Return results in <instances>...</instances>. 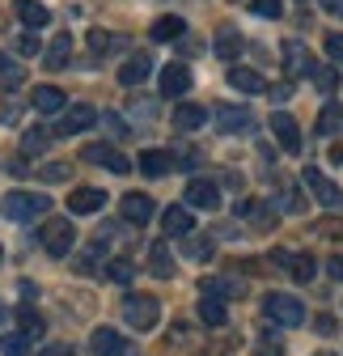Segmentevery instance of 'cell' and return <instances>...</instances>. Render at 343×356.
Masks as SVG:
<instances>
[{"instance_id": "cell-27", "label": "cell", "mask_w": 343, "mask_h": 356, "mask_svg": "<svg viewBox=\"0 0 343 356\" xmlns=\"http://www.w3.org/2000/svg\"><path fill=\"white\" fill-rule=\"evenodd\" d=\"M267 208H271V204H263V200H246L237 212L250 220V225H259V229H271V225H276V212H267Z\"/></svg>"}, {"instance_id": "cell-44", "label": "cell", "mask_w": 343, "mask_h": 356, "mask_svg": "<svg viewBox=\"0 0 343 356\" xmlns=\"http://www.w3.org/2000/svg\"><path fill=\"white\" fill-rule=\"evenodd\" d=\"M326 56L335 64H343V34H326Z\"/></svg>"}, {"instance_id": "cell-23", "label": "cell", "mask_w": 343, "mask_h": 356, "mask_svg": "<svg viewBox=\"0 0 343 356\" xmlns=\"http://www.w3.org/2000/svg\"><path fill=\"white\" fill-rule=\"evenodd\" d=\"M136 165H140L149 178H165L169 170H174V157H169V153H161V149H144Z\"/></svg>"}, {"instance_id": "cell-1", "label": "cell", "mask_w": 343, "mask_h": 356, "mask_svg": "<svg viewBox=\"0 0 343 356\" xmlns=\"http://www.w3.org/2000/svg\"><path fill=\"white\" fill-rule=\"evenodd\" d=\"M263 314L276 327H301L306 323V305L296 301L292 293H263Z\"/></svg>"}, {"instance_id": "cell-31", "label": "cell", "mask_w": 343, "mask_h": 356, "mask_svg": "<svg viewBox=\"0 0 343 356\" xmlns=\"http://www.w3.org/2000/svg\"><path fill=\"white\" fill-rule=\"evenodd\" d=\"M47 145H51V131H47V127H30L26 136H22V153H26V157L47 153Z\"/></svg>"}, {"instance_id": "cell-7", "label": "cell", "mask_w": 343, "mask_h": 356, "mask_svg": "<svg viewBox=\"0 0 343 356\" xmlns=\"http://www.w3.org/2000/svg\"><path fill=\"white\" fill-rule=\"evenodd\" d=\"M183 204H187V208H203V212H212V208L221 204V191H217V183H208V178H191L187 191H183Z\"/></svg>"}, {"instance_id": "cell-2", "label": "cell", "mask_w": 343, "mask_h": 356, "mask_svg": "<svg viewBox=\"0 0 343 356\" xmlns=\"http://www.w3.org/2000/svg\"><path fill=\"white\" fill-rule=\"evenodd\" d=\"M123 318H127V327H136V331H153L157 318H161V305L149 293H127L123 297Z\"/></svg>"}, {"instance_id": "cell-3", "label": "cell", "mask_w": 343, "mask_h": 356, "mask_svg": "<svg viewBox=\"0 0 343 356\" xmlns=\"http://www.w3.org/2000/svg\"><path fill=\"white\" fill-rule=\"evenodd\" d=\"M38 242H42V250H47V254L64 259V254L72 250V242H76L72 220H68V216H51V220H42V234H38Z\"/></svg>"}, {"instance_id": "cell-13", "label": "cell", "mask_w": 343, "mask_h": 356, "mask_svg": "<svg viewBox=\"0 0 343 356\" xmlns=\"http://www.w3.org/2000/svg\"><path fill=\"white\" fill-rule=\"evenodd\" d=\"M271 131H276V140H280V149H284V153H301V127H296L284 111H276V115H271Z\"/></svg>"}, {"instance_id": "cell-46", "label": "cell", "mask_w": 343, "mask_h": 356, "mask_svg": "<svg viewBox=\"0 0 343 356\" xmlns=\"http://www.w3.org/2000/svg\"><path fill=\"white\" fill-rule=\"evenodd\" d=\"M318 5H322V13H331V17L343 22V0H318Z\"/></svg>"}, {"instance_id": "cell-25", "label": "cell", "mask_w": 343, "mask_h": 356, "mask_svg": "<svg viewBox=\"0 0 343 356\" xmlns=\"http://www.w3.org/2000/svg\"><path fill=\"white\" fill-rule=\"evenodd\" d=\"M68 60H72V34H56L51 47H47V56H42V64H47L51 72H60Z\"/></svg>"}, {"instance_id": "cell-4", "label": "cell", "mask_w": 343, "mask_h": 356, "mask_svg": "<svg viewBox=\"0 0 343 356\" xmlns=\"http://www.w3.org/2000/svg\"><path fill=\"white\" fill-rule=\"evenodd\" d=\"M47 208H51V200L47 195H34V191H9L5 195V212H9V220H17V225L42 216Z\"/></svg>"}, {"instance_id": "cell-47", "label": "cell", "mask_w": 343, "mask_h": 356, "mask_svg": "<svg viewBox=\"0 0 343 356\" xmlns=\"http://www.w3.org/2000/svg\"><path fill=\"white\" fill-rule=\"evenodd\" d=\"M106 127L115 131V136H127V123H123V115H106Z\"/></svg>"}, {"instance_id": "cell-50", "label": "cell", "mask_w": 343, "mask_h": 356, "mask_svg": "<svg viewBox=\"0 0 343 356\" xmlns=\"http://www.w3.org/2000/svg\"><path fill=\"white\" fill-rule=\"evenodd\" d=\"M38 356H72V348L68 343H51V348H42Z\"/></svg>"}, {"instance_id": "cell-55", "label": "cell", "mask_w": 343, "mask_h": 356, "mask_svg": "<svg viewBox=\"0 0 343 356\" xmlns=\"http://www.w3.org/2000/svg\"><path fill=\"white\" fill-rule=\"evenodd\" d=\"M0 259H5V250H0Z\"/></svg>"}, {"instance_id": "cell-6", "label": "cell", "mask_w": 343, "mask_h": 356, "mask_svg": "<svg viewBox=\"0 0 343 356\" xmlns=\"http://www.w3.org/2000/svg\"><path fill=\"white\" fill-rule=\"evenodd\" d=\"M98 123V111L94 106H64V115H60V123H56V136H76V131H85V127H94Z\"/></svg>"}, {"instance_id": "cell-18", "label": "cell", "mask_w": 343, "mask_h": 356, "mask_svg": "<svg viewBox=\"0 0 343 356\" xmlns=\"http://www.w3.org/2000/svg\"><path fill=\"white\" fill-rule=\"evenodd\" d=\"M229 85L242 89V94H263V89H267L263 72H254V68H246V64H233V68H229Z\"/></svg>"}, {"instance_id": "cell-24", "label": "cell", "mask_w": 343, "mask_h": 356, "mask_svg": "<svg viewBox=\"0 0 343 356\" xmlns=\"http://www.w3.org/2000/svg\"><path fill=\"white\" fill-rule=\"evenodd\" d=\"M187 34V22L183 17H174V13H169V17H157L153 22V30H149V38L153 42H174V38H183Z\"/></svg>"}, {"instance_id": "cell-43", "label": "cell", "mask_w": 343, "mask_h": 356, "mask_svg": "<svg viewBox=\"0 0 343 356\" xmlns=\"http://www.w3.org/2000/svg\"><path fill=\"white\" fill-rule=\"evenodd\" d=\"M38 178H42V183H64V178H68V165H64V161H51V165L38 170Z\"/></svg>"}, {"instance_id": "cell-15", "label": "cell", "mask_w": 343, "mask_h": 356, "mask_svg": "<svg viewBox=\"0 0 343 356\" xmlns=\"http://www.w3.org/2000/svg\"><path fill=\"white\" fill-rule=\"evenodd\" d=\"M90 352H94V356H123V352H127V339H123L119 331H110V327H98V331L90 335Z\"/></svg>"}, {"instance_id": "cell-41", "label": "cell", "mask_w": 343, "mask_h": 356, "mask_svg": "<svg viewBox=\"0 0 343 356\" xmlns=\"http://www.w3.org/2000/svg\"><path fill=\"white\" fill-rule=\"evenodd\" d=\"M0 76H5V85L13 89V85H22V76H26V72H22V68H17V64L5 56V51H0Z\"/></svg>"}, {"instance_id": "cell-51", "label": "cell", "mask_w": 343, "mask_h": 356, "mask_svg": "<svg viewBox=\"0 0 343 356\" xmlns=\"http://www.w3.org/2000/svg\"><path fill=\"white\" fill-rule=\"evenodd\" d=\"M314 327H318V335H335V318H326V314H322Z\"/></svg>"}, {"instance_id": "cell-8", "label": "cell", "mask_w": 343, "mask_h": 356, "mask_svg": "<svg viewBox=\"0 0 343 356\" xmlns=\"http://www.w3.org/2000/svg\"><path fill=\"white\" fill-rule=\"evenodd\" d=\"M276 263L284 267V272H288L296 284H310V280L318 276V263H314V254H288V250H276Z\"/></svg>"}, {"instance_id": "cell-52", "label": "cell", "mask_w": 343, "mask_h": 356, "mask_svg": "<svg viewBox=\"0 0 343 356\" xmlns=\"http://www.w3.org/2000/svg\"><path fill=\"white\" fill-rule=\"evenodd\" d=\"M13 119H17V106H13V102H9V106H5V111H0V123H13Z\"/></svg>"}, {"instance_id": "cell-39", "label": "cell", "mask_w": 343, "mask_h": 356, "mask_svg": "<svg viewBox=\"0 0 343 356\" xmlns=\"http://www.w3.org/2000/svg\"><path fill=\"white\" fill-rule=\"evenodd\" d=\"M17 323H22L26 339H42V318L34 314V309H17Z\"/></svg>"}, {"instance_id": "cell-32", "label": "cell", "mask_w": 343, "mask_h": 356, "mask_svg": "<svg viewBox=\"0 0 343 356\" xmlns=\"http://www.w3.org/2000/svg\"><path fill=\"white\" fill-rule=\"evenodd\" d=\"M339 131H343V106H326L322 115H318V136H339Z\"/></svg>"}, {"instance_id": "cell-54", "label": "cell", "mask_w": 343, "mask_h": 356, "mask_svg": "<svg viewBox=\"0 0 343 356\" xmlns=\"http://www.w3.org/2000/svg\"><path fill=\"white\" fill-rule=\"evenodd\" d=\"M318 356H331V352H318Z\"/></svg>"}, {"instance_id": "cell-12", "label": "cell", "mask_w": 343, "mask_h": 356, "mask_svg": "<svg viewBox=\"0 0 343 356\" xmlns=\"http://www.w3.org/2000/svg\"><path fill=\"white\" fill-rule=\"evenodd\" d=\"M68 208H72L76 216H94V212L106 208V191H98V187H76V191L68 195Z\"/></svg>"}, {"instance_id": "cell-38", "label": "cell", "mask_w": 343, "mask_h": 356, "mask_svg": "<svg viewBox=\"0 0 343 356\" xmlns=\"http://www.w3.org/2000/svg\"><path fill=\"white\" fill-rule=\"evenodd\" d=\"M132 276H136V267L127 263V259H110V263H106V280H115V284H132Z\"/></svg>"}, {"instance_id": "cell-45", "label": "cell", "mask_w": 343, "mask_h": 356, "mask_svg": "<svg viewBox=\"0 0 343 356\" xmlns=\"http://www.w3.org/2000/svg\"><path fill=\"white\" fill-rule=\"evenodd\" d=\"M38 47H42V42H38L34 34H22V38H17V51H22V56H34Z\"/></svg>"}, {"instance_id": "cell-34", "label": "cell", "mask_w": 343, "mask_h": 356, "mask_svg": "<svg viewBox=\"0 0 343 356\" xmlns=\"http://www.w3.org/2000/svg\"><path fill=\"white\" fill-rule=\"evenodd\" d=\"M30 343L22 331H9V335H0V356H30Z\"/></svg>"}, {"instance_id": "cell-29", "label": "cell", "mask_w": 343, "mask_h": 356, "mask_svg": "<svg viewBox=\"0 0 343 356\" xmlns=\"http://www.w3.org/2000/svg\"><path fill=\"white\" fill-rule=\"evenodd\" d=\"M208 123V111L203 106H178L174 111V127L178 131H195V127H203Z\"/></svg>"}, {"instance_id": "cell-37", "label": "cell", "mask_w": 343, "mask_h": 356, "mask_svg": "<svg viewBox=\"0 0 343 356\" xmlns=\"http://www.w3.org/2000/svg\"><path fill=\"white\" fill-rule=\"evenodd\" d=\"M280 212H306V195L292 183H280Z\"/></svg>"}, {"instance_id": "cell-22", "label": "cell", "mask_w": 343, "mask_h": 356, "mask_svg": "<svg viewBox=\"0 0 343 356\" xmlns=\"http://www.w3.org/2000/svg\"><path fill=\"white\" fill-rule=\"evenodd\" d=\"M246 284L242 280H229V276H208L203 280V297H217V301H229V297H242Z\"/></svg>"}, {"instance_id": "cell-19", "label": "cell", "mask_w": 343, "mask_h": 356, "mask_svg": "<svg viewBox=\"0 0 343 356\" xmlns=\"http://www.w3.org/2000/svg\"><path fill=\"white\" fill-rule=\"evenodd\" d=\"M149 72H153V60H149L144 51H136V56H127V60H123V68H119V85H140Z\"/></svg>"}, {"instance_id": "cell-36", "label": "cell", "mask_w": 343, "mask_h": 356, "mask_svg": "<svg viewBox=\"0 0 343 356\" xmlns=\"http://www.w3.org/2000/svg\"><path fill=\"white\" fill-rule=\"evenodd\" d=\"M183 250H187V259H199V263H203V259H212V250H217V246H212V238H203V234H195V238L187 234Z\"/></svg>"}, {"instance_id": "cell-16", "label": "cell", "mask_w": 343, "mask_h": 356, "mask_svg": "<svg viewBox=\"0 0 343 356\" xmlns=\"http://www.w3.org/2000/svg\"><path fill=\"white\" fill-rule=\"evenodd\" d=\"M13 13H17V22L26 30H42V26L51 22V9L38 5V0H13Z\"/></svg>"}, {"instance_id": "cell-10", "label": "cell", "mask_w": 343, "mask_h": 356, "mask_svg": "<svg viewBox=\"0 0 343 356\" xmlns=\"http://www.w3.org/2000/svg\"><path fill=\"white\" fill-rule=\"evenodd\" d=\"M81 157H85V161H94V165H106V170H115V174H127V170H132V161H127L115 145H85Z\"/></svg>"}, {"instance_id": "cell-35", "label": "cell", "mask_w": 343, "mask_h": 356, "mask_svg": "<svg viewBox=\"0 0 343 356\" xmlns=\"http://www.w3.org/2000/svg\"><path fill=\"white\" fill-rule=\"evenodd\" d=\"M310 81L318 85V94H331V89L339 85V72L331 64H310Z\"/></svg>"}, {"instance_id": "cell-17", "label": "cell", "mask_w": 343, "mask_h": 356, "mask_svg": "<svg viewBox=\"0 0 343 356\" xmlns=\"http://www.w3.org/2000/svg\"><path fill=\"white\" fill-rule=\"evenodd\" d=\"M161 229H165V238H187V234L195 229L191 208H165V212H161Z\"/></svg>"}, {"instance_id": "cell-28", "label": "cell", "mask_w": 343, "mask_h": 356, "mask_svg": "<svg viewBox=\"0 0 343 356\" xmlns=\"http://www.w3.org/2000/svg\"><path fill=\"white\" fill-rule=\"evenodd\" d=\"M149 272H153V276H161V280L174 276V259H169L165 242H153V250H149Z\"/></svg>"}, {"instance_id": "cell-49", "label": "cell", "mask_w": 343, "mask_h": 356, "mask_svg": "<svg viewBox=\"0 0 343 356\" xmlns=\"http://www.w3.org/2000/svg\"><path fill=\"white\" fill-rule=\"evenodd\" d=\"M326 272H331L335 280H343V254H335V259H326Z\"/></svg>"}, {"instance_id": "cell-40", "label": "cell", "mask_w": 343, "mask_h": 356, "mask_svg": "<svg viewBox=\"0 0 343 356\" xmlns=\"http://www.w3.org/2000/svg\"><path fill=\"white\" fill-rule=\"evenodd\" d=\"M259 356H284V343H280L276 331H263L259 335Z\"/></svg>"}, {"instance_id": "cell-21", "label": "cell", "mask_w": 343, "mask_h": 356, "mask_svg": "<svg viewBox=\"0 0 343 356\" xmlns=\"http://www.w3.org/2000/svg\"><path fill=\"white\" fill-rule=\"evenodd\" d=\"M310 51H306V42L301 38H284V68H288V76L292 72H310Z\"/></svg>"}, {"instance_id": "cell-26", "label": "cell", "mask_w": 343, "mask_h": 356, "mask_svg": "<svg viewBox=\"0 0 343 356\" xmlns=\"http://www.w3.org/2000/svg\"><path fill=\"white\" fill-rule=\"evenodd\" d=\"M242 47H246V42H242V34H237L233 26H221V30H217V56H221V60H237Z\"/></svg>"}, {"instance_id": "cell-30", "label": "cell", "mask_w": 343, "mask_h": 356, "mask_svg": "<svg viewBox=\"0 0 343 356\" xmlns=\"http://www.w3.org/2000/svg\"><path fill=\"white\" fill-rule=\"evenodd\" d=\"M199 318H203L208 327H225L229 309H225V301H217V297H203V301H199Z\"/></svg>"}, {"instance_id": "cell-20", "label": "cell", "mask_w": 343, "mask_h": 356, "mask_svg": "<svg viewBox=\"0 0 343 356\" xmlns=\"http://www.w3.org/2000/svg\"><path fill=\"white\" fill-rule=\"evenodd\" d=\"M217 123H221V131H250L254 127V115H250V106H221L217 111Z\"/></svg>"}, {"instance_id": "cell-11", "label": "cell", "mask_w": 343, "mask_h": 356, "mask_svg": "<svg viewBox=\"0 0 343 356\" xmlns=\"http://www.w3.org/2000/svg\"><path fill=\"white\" fill-rule=\"evenodd\" d=\"M30 106L38 111V115H60L64 106H68V94L60 85H38L34 94H30Z\"/></svg>"}, {"instance_id": "cell-9", "label": "cell", "mask_w": 343, "mask_h": 356, "mask_svg": "<svg viewBox=\"0 0 343 356\" xmlns=\"http://www.w3.org/2000/svg\"><path fill=\"white\" fill-rule=\"evenodd\" d=\"M157 85H161V94H165V98H183L187 89H191V68L178 64V60H174V64H165Z\"/></svg>"}, {"instance_id": "cell-33", "label": "cell", "mask_w": 343, "mask_h": 356, "mask_svg": "<svg viewBox=\"0 0 343 356\" xmlns=\"http://www.w3.org/2000/svg\"><path fill=\"white\" fill-rule=\"evenodd\" d=\"M90 47H94V56H110V51L123 47V38L110 34V30H90Z\"/></svg>"}, {"instance_id": "cell-53", "label": "cell", "mask_w": 343, "mask_h": 356, "mask_svg": "<svg viewBox=\"0 0 343 356\" xmlns=\"http://www.w3.org/2000/svg\"><path fill=\"white\" fill-rule=\"evenodd\" d=\"M0 323H5V305H0Z\"/></svg>"}, {"instance_id": "cell-5", "label": "cell", "mask_w": 343, "mask_h": 356, "mask_svg": "<svg viewBox=\"0 0 343 356\" xmlns=\"http://www.w3.org/2000/svg\"><path fill=\"white\" fill-rule=\"evenodd\" d=\"M301 178H306V187L314 191V200H318L322 208H343V191L331 183V178H326L318 165H306V170H301Z\"/></svg>"}, {"instance_id": "cell-42", "label": "cell", "mask_w": 343, "mask_h": 356, "mask_svg": "<svg viewBox=\"0 0 343 356\" xmlns=\"http://www.w3.org/2000/svg\"><path fill=\"white\" fill-rule=\"evenodd\" d=\"M254 13H259V17H267V22H276L280 13H284V0H254V5H250Z\"/></svg>"}, {"instance_id": "cell-48", "label": "cell", "mask_w": 343, "mask_h": 356, "mask_svg": "<svg viewBox=\"0 0 343 356\" xmlns=\"http://www.w3.org/2000/svg\"><path fill=\"white\" fill-rule=\"evenodd\" d=\"M288 98H292V81H288V85H276V89H271V102H288Z\"/></svg>"}, {"instance_id": "cell-14", "label": "cell", "mask_w": 343, "mask_h": 356, "mask_svg": "<svg viewBox=\"0 0 343 356\" xmlns=\"http://www.w3.org/2000/svg\"><path fill=\"white\" fill-rule=\"evenodd\" d=\"M153 200L144 195V191H127L123 195V220H132V225H149V220H153Z\"/></svg>"}]
</instances>
